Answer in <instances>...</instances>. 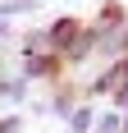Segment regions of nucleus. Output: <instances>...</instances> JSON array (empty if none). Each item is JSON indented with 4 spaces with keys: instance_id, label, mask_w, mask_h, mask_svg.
I'll return each mask as SVG.
<instances>
[{
    "instance_id": "obj_1",
    "label": "nucleus",
    "mask_w": 128,
    "mask_h": 133,
    "mask_svg": "<svg viewBox=\"0 0 128 133\" xmlns=\"http://www.w3.org/2000/svg\"><path fill=\"white\" fill-rule=\"evenodd\" d=\"M23 74L27 78H55V74H60V60H55L46 32H32V37L23 41Z\"/></svg>"
},
{
    "instance_id": "obj_2",
    "label": "nucleus",
    "mask_w": 128,
    "mask_h": 133,
    "mask_svg": "<svg viewBox=\"0 0 128 133\" xmlns=\"http://www.w3.org/2000/svg\"><path fill=\"white\" fill-rule=\"evenodd\" d=\"M87 124H91V110H73V119H69V129H73V133H82Z\"/></svg>"
},
{
    "instance_id": "obj_3",
    "label": "nucleus",
    "mask_w": 128,
    "mask_h": 133,
    "mask_svg": "<svg viewBox=\"0 0 128 133\" xmlns=\"http://www.w3.org/2000/svg\"><path fill=\"white\" fill-rule=\"evenodd\" d=\"M96 133H119V115H101V124H96Z\"/></svg>"
},
{
    "instance_id": "obj_4",
    "label": "nucleus",
    "mask_w": 128,
    "mask_h": 133,
    "mask_svg": "<svg viewBox=\"0 0 128 133\" xmlns=\"http://www.w3.org/2000/svg\"><path fill=\"white\" fill-rule=\"evenodd\" d=\"M18 129V119H0V133H14Z\"/></svg>"
}]
</instances>
